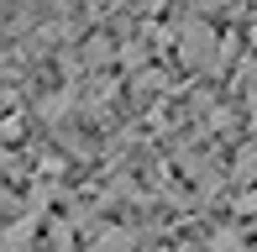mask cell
Returning a JSON list of instances; mask_svg holds the SVG:
<instances>
[{"label":"cell","mask_w":257,"mask_h":252,"mask_svg":"<svg viewBox=\"0 0 257 252\" xmlns=\"http://www.w3.org/2000/svg\"><path fill=\"white\" fill-rule=\"evenodd\" d=\"M215 252H241V236L236 231H220L215 236Z\"/></svg>","instance_id":"cell-3"},{"label":"cell","mask_w":257,"mask_h":252,"mask_svg":"<svg viewBox=\"0 0 257 252\" xmlns=\"http://www.w3.org/2000/svg\"><path fill=\"white\" fill-rule=\"evenodd\" d=\"M37 226H42V210H32L27 221H16V226H11V236H6V252H27V242H32Z\"/></svg>","instance_id":"cell-2"},{"label":"cell","mask_w":257,"mask_h":252,"mask_svg":"<svg viewBox=\"0 0 257 252\" xmlns=\"http://www.w3.org/2000/svg\"><path fill=\"white\" fill-rule=\"evenodd\" d=\"M184 58L189 63H210L215 58V32H210L205 21H189V27H184Z\"/></svg>","instance_id":"cell-1"}]
</instances>
